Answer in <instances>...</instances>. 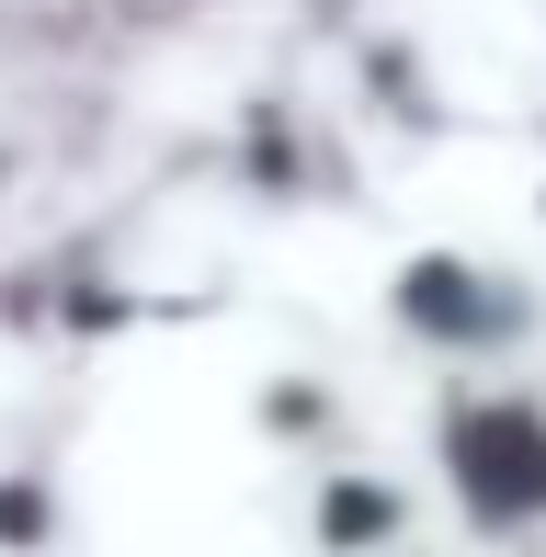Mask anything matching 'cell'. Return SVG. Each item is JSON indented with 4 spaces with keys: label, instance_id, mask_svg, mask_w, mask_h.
Masks as SVG:
<instances>
[{
    "label": "cell",
    "instance_id": "obj_1",
    "mask_svg": "<svg viewBox=\"0 0 546 557\" xmlns=\"http://www.w3.org/2000/svg\"><path fill=\"white\" fill-rule=\"evenodd\" d=\"M444 490L479 535H535L546 523V398L524 387H456L433 410Z\"/></svg>",
    "mask_w": 546,
    "mask_h": 557
},
{
    "label": "cell",
    "instance_id": "obj_2",
    "mask_svg": "<svg viewBox=\"0 0 546 557\" xmlns=\"http://www.w3.org/2000/svg\"><path fill=\"white\" fill-rule=\"evenodd\" d=\"M387 331L421 352H456V364H501L546 331V296L524 273H501L489 250H410L387 273Z\"/></svg>",
    "mask_w": 546,
    "mask_h": 557
},
{
    "label": "cell",
    "instance_id": "obj_6",
    "mask_svg": "<svg viewBox=\"0 0 546 557\" xmlns=\"http://www.w3.org/2000/svg\"><path fill=\"white\" fill-rule=\"evenodd\" d=\"M12 183H23V137L0 125V194H12Z\"/></svg>",
    "mask_w": 546,
    "mask_h": 557
},
{
    "label": "cell",
    "instance_id": "obj_3",
    "mask_svg": "<svg viewBox=\"0 0 546 557\" xmlns=\"http://www.w3.org/2000/svg\"><path fill=\"white\" fill-rule=\"evenodd\" d=\"M308 523H319L331 557H376V546L410 535V490H399V478H364V467H331L319 500H308Z\"/></svg>",
    "mask_w": 546,
    "mask_h": 557
},
{
    "label": "cell",
    "instance_id": "obj_4",
    "mask_svg": "<svg viewBox=\"0 0 546 557\" xmlns=\"http://www.w3.org/2000/svg\"><path fill=\"white\" fill-rule=\"evenodd\" d=\"M353 81H364V103H387L399 125H433V114H444V103H433V69H421L410 35H364V46H353Z\"/></svg>",
    "mask_w": 546,
    "mask_h": 557
},
{
    "label": "cell",
    "instance_id": "obj_5",
    "mask_svg": "<svg viewBox=\"0 0 546 557\" xmlns=\"http://www.w3.org/2000/svg\"><path fill=\"white\" fill-rule=\"evenodd\" d=\"M262 433L273 444H331L342 433V387L331 375H273L262 387Z\"/></svg>",
    "mask_w": 546,
    "mask_h": 557
},
{
    "label": "cell",
    "instance_id": "obj_7",
    "mask_svg": "<svg viewBox=\"0 0 546 557\" xmlns=\"http://www.w3.org/2000/svg\"><path fill=\"white\" fill-rule=\"evenodd\" d=\"M0 12H23V23H35V12H69V0H0Z\"/></svg>",
    "mask_w": 546,
    "mask_h": 557
}]
</instances>
